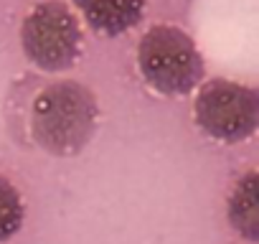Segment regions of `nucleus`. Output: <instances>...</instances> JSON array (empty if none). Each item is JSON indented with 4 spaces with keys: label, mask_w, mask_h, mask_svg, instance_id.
Returning a JSON list of instances; mask_svg holds the SVG:
<instances>
[{
    "label": "nucleus",
    "mask_w": 259,
    "mask_h": 244,
    "mask_svg": "<svg viewBox=\"0 0 259 244\" xmlns=\"http://www.w3.org/2000/svg\"><path fill=\"white\" fill-rule=\"evenodd\" d=\"M259 176L256 171L244 173L231 193H229V204H226V216L231 229L244 236L246 241H256L259 239V191H256Z\"/></svg>",
    "instance_id": "obj_6"
},
{
    "label": "nucleus",
    "mask_w": 259,
    "mask_h": 244,
    "mask_svg": "<svg viewBox=\"0 0 259 244\" xmlns=\"http://www.w3.org/2000/svg\"><path fill=\"white\" fill-rule=\"evenodd\" d=\"M99 104L89 87L74 79L46 84L31 104V135L51 155L81 153L97 133Z\"/></svg>",
    "instance_id": "obj_1"
},
{
    "label": "nucleus",
    "mask_w": 259,
    "mask_h": 244,
    "mask_svg": "<svg viewBox=\"0 0 259 244\" xmlns=\"http://www.w3.org/2000/svg\"><path fill=\"white\" fill-rule=\"evenodd\" d=\"M138 66L143 79L160 94H191L206 74L196 41L178 26H153L138 46Z\"/></svg>",
    "instance_id": "obj_2"
},
{
    "label": "nucleus",
    "mask_w": 259,
    "mask_h": 244,
    "mask_svg": "<svg viewBox=\"0 0 259 244\" xmlns=\"http://www.w3.org/2000/svg\"><path fill=\"white\" fill-rule=\"evenodd\" d=\"M193 119L213 140L241 143L256 133L259 94L254 87H246L239 82L211 79L196 94Z\"/></svg>",
    "instance_id": "obj_4"
},
{
    "label": "nucleus",
    "mask_w": 259,
    "mask_h": 244,
    "mask_svg": "<svg viewBox=\"0 0 259 244\" xmlns=\"http://www.w3.org/2000/svg\"><path fill=\"white\" fill-rule=\"evenodd\" d=\"M26 219V204L13 181L0 176V241L13 239Z\"/></svg>",
    "instance_id": "obj_7"
},
{
    "label": "nucleus",
    "mask_w": 259,
    "mask_h": 244,
    "mask_svg": "<svg viewBox=\"0 0 259 244\" xmlns=\"http://www.w3.org/2000/svg\"><path fill=\"white\" fill-rule=\"evenodd\" d=\"M81 23L61 0L38 3L28 11L21 26V46L26 59L49 74L71 69L81 54Z\"/></svg>",
    "instance_id": "obj_3"
},
{
    "label": "nucleus",
    "mask_w": 259,
    "mask_h": 244,
    "mask_svg": "<svg viewBox=\"0 0 259 244\" xmlns=\"http://www.w3.org/2000/svg\"><path fill=\"white\" fill-rule=\"evenodd\" d=\"M87 26L102 36H122L145 16V0H71Z\"/></svg>",
    "instance_id": "obj_5"
}]
</instances>
